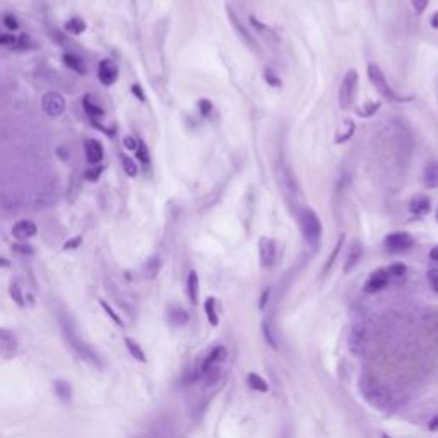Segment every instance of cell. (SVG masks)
Wrapping results in <instances>:
<instances>
[{
  "label": "cell",
  "mask_w": 438,
  "mask_h": 438,
  "mask_svg": "<svg viewBox=\"0 0 438 438\" xmlns=\"http://www.w3.org/2000/svg\"><path fill=\"white\" fill-rule=\"evenodd\" d=\"M60 327H62L63 336H65L67 343H69V346L74 349L75 355L81 358V360L86 361L87 365H91V367H94L98 370L103 368V363H101V360H99L98 353H96L86 341H82L81 337H79L77 331H75V327L70 322V317L60 315Z\"/></svg>",
  "instance_id": "cell-1"
},
{
  "label": "cell",
  "mask_w": 438,
  "mask_h": 438,
  "mask_svg": "<svg viewBox=\"0 0 438 438\" xmlns=\"http://www.w3.org/2000/svg\"><path fill=\"white\" fill-rule=\"evenodd\" d=\"M360 392L363 399L373 409H379V411H387L394 404L392 392L384 384H380L379 380L372 379V377H363L360 380Z\"/></svg>",
  "instance_id": "cell-2"
},
{
  "label": "cell",
  "mask_w": 438,
  "mask_h": 438,
  "mask_svg": "<svg viewBox=\"0 0 438 438\" xmlns=\"http://www.w3.org/2000/svg\"><path fill=\"white\" fill-rule=\"evenodd\" d=\"M300 230L303 235L305 242L310 247H317L322 238V223H320L319 216L315 214V211L312 209H303L300 212Z\"/></svg>",
  "instance_id": "cell-3"
},
{
  "label": "cell",
  "mask_w": 438,
  "mask_h": 438,
  "mask_svg": "<svg viewBox=\"0 0 438 438\" xmlns=\"http://www.w3.org/2000/svg\"><path fill=\"white\" fill-rule=\"evenodd\" d=\"M368 79L382 98L389 99V101H401V98L394 92L391 84L387 82V77H385L384 70H382L377 63H370L368 65Z\"/></svg>",
  "instance_id": "cell-4"
},
{
  "label": "cell",
  "mask_w": 438,
  "mask_h": 438,
  "mask_svg": "<svg viewBox=\"0 0 438 438\" xmlns=\"http://www.w3.org/2000/svg\"><path fill=\"white\" fill-rule=\"evenodd\" d=\"M356 91H358V72L355 69H351L346 72L343 82H341V89H339V108L343 111L349 110L351 104L355 103Z\"/></svg>",
  "instance_id": "cell-5"
},
{
  "label": "cell",
  "mask_w": 438,
  "mask_h": 438,
  "mask_svg": "<svg viewBox=\"0 0 438 438\" xmlns=\"http://www.w3.org/2000/svg\"><path fill=\"white\" fill-rule=\"evenodd\" d=\"M368 346V329L363 324H356L349 331L348 336V348L355 356H363Z\"/></svg>",
  "instance_id": "cell-6"
},
{
  "label": "cell",
  "mask_w": 438,
  "mask_h": 438,
  "mask_svg": "<svg viewBox=\"0 0 438 438\" xmlns=\"http://www.w3.org/2000/svg\"><path fill=\"white\" fill-rule=\"evenodd\" d=\"M413 245H415V240H413V236L406 231H396V233H391V235L385 236V247H387V250L392 252V254H403V252H408Z\"/></svg>",
  "instance_id": "cell-7"
},
{
  "label": "cell",
  "mask_w": 438,
  "mask_h": 438,
  "mask_svg": "<svg viewBox=\"0 0 438 438\" xmlns=\"http://www.w3.org/2000/svg\"><path fill=\"white\" fill-rule=\"evenodd\" d=\"M41 106L48 116H60L65 111V98L57 91H50L43 96Z\"/></svg>",
  "instance_id": "cell-8"
},
{
  "label": "cell",
  "mask_w": 438,
  "mask_h": 438,
  "mask_svg": "<svg viewBox=\"0 0 438 438\" xmlns=\"http://www.w3.org/2000/svg\"><path fill=\"white\" fill-rule=\"evenodd\" d=\"M120 69L116 65V62H113L111 58H104L99 62L98 65V79L103 86H113L118 79Z\"/></svg>",
  "instance_id": "cell-9"
},
{
  "label": "cell",
  "mask_w": 438,
  "mask_h": 438,
  "mask_svg": "<svg viewBox=\"0 0 438 438\" xmlns=\"http://www.w3.org/2000/svg\"><path fill=\"white\" fill-rule=\"evenodd\" d=\"M17 337L9 329L0 327V356L10 360L17 355Z\"/></svg>",
  "instance_id": "cell-10"
},
{
  "label": "cell",
  "mask_w": 438,
  "mask_h": 438,
  "mask_svg": "<svg viewBox=\"0 0 438 438\" xmlns=\"http://www.w3.org/2000/svg\"><path fill=\"white\" fill-rule=\"evenodd\" d=\"M259 257H260V265L264 269L272 267L276 262L277 257V247L276 242L272 238H260L259 242Z\"/></svg>",
  "instance_id": "cell-11"
},
{
  "label": "cell",
  "mask_w": 438,
  "mask_h": 438,
  "mask_svg": "<svg viewBox=\"0 0 438 438\" xmlns=\"http://www.w3.org/2000/svg\"><path fill=\"white\" fill-rule=\"evenodd\" d=\"M389 281H391V276H389L387 269H379V271H373L372 274H370L363 289L368 295H373V293L382 291V289L389 284Z\"/></svg>",
  "instance_id": "cell-12"
},
{
  "label": "cell",
  "mask_w": 438,
  "mask_h": 438,
  "mask_svg": "<svg viewBox=\"0 0 438 438\" xmlns=\"http://www.w3.org/2000/svg\"><path fill=\"white\" fill-rule=\"evenodd\" d=\"M36 233H38V226L29 219H21L12 226V236L21 243L27 242L29 238H33Z\"/></svg>",
  "instance_id": "cell-13"
},
{
  "label": "cell",
  "mask_w": 438,
  "mask_h": 438,
  "mask_svg": "<svg viewBox=\"0 0 438 438\" xmlns=\"http://www.w3.org/2000/svg\"><path fill=\"white\" fill-rule=\"evenodd\" d=\"M226 10H228V17H230L231 26L235 27V31H236V33H238L240 38L243 39L245 45H248V46L252 48V50H259V45H257V41L254 39V34H250V31H248L247 27L243 26V22L240 21L238 17H236V14H235V12H233L231 7H228Z\"/></svg>",
  "instance_id": "cell-14"
},
{
  "label": "cell",
  "mask_w": 438,
  "mask_h": 438,
  "mask_svg": "<svg viewBox=\"0 0 438 438\" xmlns=\"http://www.w3.org/2000/svg\"><path fill=\"white\" fill-rule=\"evenodd\" d=\"M224 358H226V349H224L223 346H218V348L212 349V351L206 356V360L202 361V365H200L199 372H195V380L200 379V377H202L204 373H207L211 368L218 367V365L224 360Z\"/></svg>",
  "instance_id": "cell-15"
},
{
  "label": "cell",
  "mask_w": 438,
  "mask_h": 438,
  "mask_svg": "<svg viewBox=\"0 0 438 438\" xmlns=\"http://www.w3.org/2000/svg\"><path fill=\"white\" fill-rule=\"evenodd\" d=\"M84 152H86V158L87 163L91 164H99L103 161V156H104V149L101 146V142L96 139H86L84 142Z\"/></svg>",
  "instance_id": "cell-16"
},
{
  "label": "cell",
  "mask_w": 438,
  "mask_h": 438,
  "mask_svg": "<svg viewBox=\"0 0 438 438\" xmlns=\"http://www.w3.org/2000/svg\"><path fill=\"white\" fill-rule=\"evenodd\" d=\"M82 108H84V111H86V115L91 116L92 120H94V118L99 120V118H103V116H104L103 108L99 106L98 99H96L92 94H86L82 98Z\"/></svg>",
  "instance_id": "cell-17"
},
{
  "label": "cell",
  "mask_w": 438,
  "mask_h": 438,
  "mask_svg": "<svg viewBox=\"0 0 438 438\" xmlns=\"http://www.w3.org/2000/svg\"><path fill=\"white\" fill-rule=\"evenodd\" d=\"M361 257H363V245L358 242V240H355V242L351 243V247H349L348 259H346V264H344V272H349L351 269H355L358 262L361 260Z\"/></svg>",
  "instance_id": "cell-18"
},
{
  "label": "cell",
  "mask_w": 438,
  "mask_h": 438,
  "mask_svg": "<svg viewBox=\"0 0 438 438\" xmlns=\"http://www.w3.org/2000/svg\"><path fill=\"white\" fill-rule=\"evenodd\" d=\"M423 183L428 188H438V159H432L425 166Z\"/></svg>",
  "instance_id": "cell-19"
},
{
  "label": "cell",
  "mask_w": 438,
  "mask_h": 438,
  "mask_svg": "<svg viewBox=\"0 0 438 438\" xmlns=\"http://www.w3.org/2000/svg\"><path fill=\"white\" fill-rule=\"evenodd\" d=\"M430 207H432V204H430V199L427 195H415L411 199V202H409V211L418 216L428 214Z\"/></svg>",
  "instance_id": "cell-20"
},
{
  "label": "cell",
  "mask_w": 438,
  "mask_h": 438,
  "mask_svg": "<svg viewBox=\"0 0 438 438\" xmlns=\"http://www.w3.org/2000/svg\"><path fill=\"white\" fill-rule=\"evenodd\" d=\"M168 320H170V324L175 325V327H182V325L188 322V313L185 312L182 307H178V305H171V307L168 308Z\"/></svg>",
  "instance_id": "cell-21"
},
{
  "label": "cell",
  "mask_w": 438,
  "mask_h": 438,
  "mask_svg": "<svg viewBox=\"0 0 438 438\" xmlns=\"http://www.w3.org/2000/svg\"><path fill=\"white\" fill-rule=\"evenodd\" d=\"M187 295H188V300H190V303L192 305H197V301H199V276H197L195 271L188 272V277H187Z\"/></svg>",
  "instance_id": "cell-22"
},
{
  "label": "cell",
  "mask_w": 438,
  "mask_h": 438,
  "mask_svg": "<svg viewBox=\"0 0 438 438\" xmlns=\"http://www.w3.org/2000/svg\"><path fill=\"white\" fill-rule=\"evenodd\" d=\"M53 391H55V396H57L62 403H70L72 387H70V384L67 380H63V379L55 380L53 382Z\"/></svg>",
  "instance_id": "cell-23"
},
{
  "label": "cell",
  "mask_w": 438,
  "mask_h": 438,
  "mask_svg": "<svg viewBox=\"0 0 438 438\" xmlns=\"http://www.w3.org/2000/svg\"><path fill=\"white\" fill-rule=\"evenodd\" d=\"M250 24H252V27L257 31V34H262L267 41H277V39H279V38H277V34L274 33V29H272V27H269L267 24L260 22L255 15H252V17H250Z\"/></svg>",
  "instance_id": "cell-24"
},
{
  "label": "cell",
  "mask_w": 438,
  "mask_h": 438,
  "mask_svg": "<svg viewBox=\"0 0 438 438\" xmlns=\"http://www.w3.org/2000/svg\"><path fill=\"white\" fill-rule=\"evenodd\" d=\"M123 343H125L127 351L130 353V356L134 358V360L140 361V363H146L147 361L146 353H144V349L140 348V344L137 343V341L132 339V337H123Z\"/></svg>",
  "instance_id": "cell-25"
},
{
  "label": "cell",
  "mask_w": 438,
  "mask_h": 438,
  "mask_svg": "<svg viewBox=\"0 0 438 438\" xmlns=\"http://www.w3.org/2000/svg\"><path fill=\"white\" fill-rule=\"evenodd\" d=\"M63 63H65V65L69 67L70 70H74L75 74H82V75L86 74V67H84V62L77 57V55L65 53V55H63Z\"/></svg>",
  "instance_id": "cell-26"
},
{
  "label": "cell",
  "mask_w": 438,
  "mask_h": 438,
  "mask_svg": "<svg viewBox=\"0 0 438 438\" xmlns=\"http://www.w3.org/2000/svg\"><path fill=\"white\" fill-rule=\"evenodd\" d=\"M247 384H248V387L254 389V391H257V392H262V394L269 392V384L259 375V373H250V375L247 377Z\"/></svg>",
  "instance_id": "cell-27"
},
{
  "label": "cell",
  "mask_w": 438,
  "mask_h": 438,
  "mask_svg": "<svg viewBox=\"0 0 438 438\" xmlns=\"http://www.w3.org/2000/svg\"><path fill=\"white\" fill-rule=\"evenodd\" d=\"M9 295H10V298L15 301V305H19V307H24V305H26V301H24L22 286H21V283H19L17 279H12L10 281Z\"/></svg>",
  "instance_id": "cell-28"
},
{
  "label": "cell",
  "mask_w": 438,
  "mask_h": 438,
  "mask_svg": "<svg viewBox=\"0 0 438 438\" xmlns=\"http://www.w3.org/2000/svg\"><path fill=\"white\" fill-rule=\"evenodd\" d=\"M204 312H206L209 324L216 327V325L219 324V317H218V312H216V300L214 298H207L206 301H204Z\"/></svg>",
  "instance_id": "cell-29"
},
{
  "label": "cell",
  "mask_w": 438,
  "mask_h": 438,
  "mask_svg": "<svg viewBox=\"0 0 438 438\" xmlns=\"http://www.w3.org/2000/svg\"><path fill=\"white\" fill-rule=\"evenodd\" d=\"M159 267H161V260L152 257V259L147 260V264L144 265V274H146L147 279H154L159 272Z\"/></svg>",
  "instance_id": "cell-30"
},
{
  "label": "cell",
  "mask_w": 438,
  "mask_h": 438,
  "mask_svg": "<svg viewBox=\"0 0 438 438\" xmlns=\"http://www.w3.org/2000/svg\"><path fill=\"white\" fill-rule=\"evenodd\" d=\"M122 166H123V171L130 176V178H134V176H137L139 173V166L137 163L134 161V159L130 158V156H125L122 154Z\"/></svg>",
  "instance_id": "cell-31"
},
{
  "label": "cell",
  "mask_w": 438,
  "mask_h": 438,
  "mask_svg": "<svg viewBox=\"0 0 438 438\" xmlns=\"http://www.w3.org/2000/svg\"><path fill=\"white\" fill-rule=\"evenodd\" d=\"M65 29L72 34H82L86 31V22L81 17H72L69 22H67Z\"/></svg>",
  "instance_id": "cell-32"
},
{
  "label": "cell",
  "mask_w": 438,
  "mask_h": 438,
  "mask_svg": "<svg viewBox=\"0 0 438 438\" xmlns=\"http://www.w3.org/2000/svg\"><path fill=\"white\" fill-rule=\"evenodd\" d=\"M99 305H101V308L104 310V313H106V315L110 317L111 320H113V324H115V325H118V327H123V320H122V317H120L118 313H116V312L113 310V307H111V305L108 303V301L99 300Z\"/></svg>",
  "instance_id": "cell-33"
},
{
  "label": "cell",
  "mask_w": 438,
  "mask_h": 438,
  "mask_svg": "<svg viewBox=\"0 0 438 438\" xmlns=\"http://www.w3.org/2000/svg\"><path fill=\"white\" fill-rule=\"evenodd\" d=\"M343 243H344V235H341V236H339V240H337V245L334 247V250H332V254L329 255V259H327V264H325L324 272H329V269L332 267L334 260L337 259V255H339V252H341V247H343Z\"/></svg>",
  "instance_id": "cell-34"
},
{
  "label": "cell",
  "mask_w": 438,
  "mask_h": 438,
  "mask_svg": "<svg viewBox=\"0 0 438 438\" xmlns=\"http://www.w3.org/2000/svg\"><path fill=\"white\" fill-rule=\"evenodd\" d=\"M262 334H264L265 343H267L272 349H277L276 337H274V334H272V329H271V325H269V322H262Z\"/></svg>",
  "instance_id": "cell-35"
},
{
  "label": "cell",
  "mask_w": 438,
  "mask_h": 438,
  "mask_svg": "<svg viewBox=\"0 0 438 438\" xmlns=\"http://www.w3.org/2000/svg\"><path fill=\"white\" fill-rule=\"evenodd\" d=\"M135 156H137V159L142 164H149V151H147V146L142 142V140H139V146L137 149H135Z\"/></svg>",
  "instance_id": "cell-36"
},
{
  "label": "cell",
  "mask_w": 438,
  "mask_h": 438,
  "mask_svg": "<svg viewBox=\"0 0 438 438\" xmlns=\"http://www.w3.org/2000/svg\"><path fill=\"white\" fill-rule=\"evenodd\" d=\"M264 79H265V82L269 84V86H272V87H281L283 86V82H281V79L277 77V74L272 69H265V72H264Z\"/></svg>",
  "instance_id": "cell-37"
},
{
  "label": "cell",
  "mask_w": 438,
  "mask_h": 438,
  "mask_svg": "<svg viewBox=\"0 0 438 438\" xmlns=\"http://www.w3.org/2000/svg\"><path fill=\"white\" fill-rule=\"evenodd\" d=\"M427 279H428L430 288L438 295V269H430L427 272Z\"/></svg>",
  "instance_id": "cell-38"
},
{
  "label": "cell",
  "mask_w": 438,
  "mask_h": 438,
  "mask_svg": "<svg viewBox=\"0 0 438 438\" xmlns=\"http://www.w3.org/2000/svg\"><path fill=\"white\" fill-rule=\"evenodd\" d=\"M389 276L391 277H401L406 274V265L404 264H394L387 269Z\"/></svg>",
  "instance_id": "cell-39"
},
{
  "label": "cell",
  "mask_w": 438,
  "mask_h": 438,
  "mask_svg": "<svg viewBox=\"0 0 438 438\" xmlns=\"http://www.w3.org/2000/svg\"><path fill=\"white\" fill-rule=\"evenodd\" d=\"M17 43V38L15 34H9V33H0V46H12Z\"/></svg>",
  "instance_id": "cell-40"
},
{
  "label": "cell",
  "mask_w": 438,
  "mask_h": 438,
  "mask_svg": "<svg viewBox=\"0 0 438 438\" xmlns=\"http://www.w3.org/2000/svg\"><path fill=\"white\" fill-rule=\"evenodd\" d=\"M199 110H200V115L202 116H209L212 111V103L209 101V99H200L199 101Z\"/></svg>",
  "instance_id": "cell-41"
},
{
  "label": "cell",
  "mask_w": 438,
  "mask_h": 438,
  "mask_svg": "<svg viewBox=\"0 0 438 438\" xmlns=\"http://www.w3.org/2000/svg\"><path fill=\"white\" fill-rule=\"evenodd\" d=\"M101 171H103L101 166L92 168V170H87L86 173H84V176H86V180H89V182H96V180L101 176Z\"/></svg>",
  "instance_id": "cell-42"
},
{
  "label": "cell",
  "mask_w": 438,
  "mask_h": 438,
  "mask_svg": "<svg viewBox=\"0 0 438 438\" xmlns=\"http://www.w3.org/2000/svg\"><path fill=\"white\" fill-rule=\"evenodd\" d=\"M3 24H5L7 27H9L10 31H15L19 27V22H17V19L14 17V15H10V14H7L5 17H3Z\"/></svg>",
  "instance_id": "cell-43"
},
{
  "label": "cell",
  "mask_w": 438,
  "mask_h": 438,
  "mask_svg": "<svg viewBox=\"0 0 438 438\" xmlns=\"http://www.w3.org/2000/svg\"><path fill=\"white\" fill-rule=\"evenodd\" d=\"M123 144H125V147L128 151H135V149H137V146H139V140L135 137H132V135H127V137L123 139Z\"/></svg>",
  "instance_id": "cell-44"
},
{
  "label": "cell",
  "mask_w": 438,
  "mask_h": 438,
  "mask_svg": "<svg viewBox=\"0 0 438 438\" xmlns=\"http://www.w3.org/2000/svg\"><path fill=\"white\" fill-rule=\"evenodd\" d=\"M411 2H413V7H415V10L418 12V14L425 12L428 7V0H411Z\"/></svg>",
  "instance_id": "cell-45"
},
{
  "label": "cell",
  "mask_w": 438,
  "mask_h": 438,
  "mask_svg": "<svg viewBox=\"0 0 438 438\" xmlns=\"http://www.w3.org/2000/svg\"><path fill=\"white\" fill-rule=\"evenodd\" d=\"M81 243H82L81 236H75V238H72L70 242H67L65 245H63V248H65V250H74V248H77Z\"/></svg>",
  "instance_id": "cell-46"
},
{
  "label": "cell",
  "mask_w": 438,
  "mask_h": 438,
  "mask_svg": "<svg viewBox=\"0 0 438 438\" xmlns=\"http://www.w3.org/2000/svg\"><path fill=\"white\" fill-rule=\"evenodd\" d=\"M132 92H134V96H137V98H139L142 103L146 101V94H144L142 87H140L139 84H134V86H132Z\"/></svg>",
  "instance_id": "cell-47"
},
{
  "label": "cell",
  "mask_w": 438,
  "mask_h": 438,
  "mask_svg": "<svg viewBox=\"0 0 438 438\" xmlns=\"http://www.w3.org/2000/svg\"><path fill=\"white\" fill-rule=\"evenodd\" d=\"M269 296H271V289H265V291L262 293V296H260V303H259L260 310H264L265 308V305H267V301H269Z\"/></svg>",
  "instance_id": "cell-48"
},
{
  "label": "cell",
  "mask_w": 438,
  "mask_h": 438,
  "mask_svg": "<svg viewBox=\"0 0 438 438\" xmlns=\"http://www.w3.org/2000/svg\"><path fill=\"white\" fill-rule=\"evenodd\" d=\"M14 250L15 252H22V255H27V254H31V252H33V248L27 247V245H15Z\"/></svg>",
  "instance_id": "cell-49"
},
{
  "label": "cell",
  "mask_w": 438,
  "mask_h": 438,
  "mask_svg": "<svg viewBox=\"0 0 438 438\" xmlns=\"http://www.w3.org/2000/svg\"><path fill=\"white\" fill-rule=\"evenodd\" d=\"M428 428L432 430V432H438V416H435V418H432V420H430Z\"/></svg>",
  "instance_id": "cell-50"
},
{
  "label": "cell",
  "mask_w": 438,
  "mask_h": 438,
  "mask_svg": "<svg viewBox=\"0 0 438 438\" xmlns=\"http://www.w3.org/2000/svg\"><path fill=\"white\" fill-rule=\"evenodd\" d=\"M430 259L435 264H438V247H433L432 250H430Z\"/></svg>",
  "instance_id": "cell-51"
},
{
  "label": "cell",
  "mask_w": 438,
  "mask_h": 438,
  "mask_svg": "<svg viewBox=\"0 0 438 438\" xmlns=\"http://www.w3.org/2000/svg\"><path fill=\"white\" fill-rule=\"evenodd\" d=\"M430 24H432L433 29H438V10L432 15V21H430Z\"/></svg>",
  "instance_id": "cell-52"
},
{
  "label": "cell",
  "mask_w": 438,
  "mask_h": 438,
  "mask_svg": "<svg viewBox=\"0 0 438 438\" xmlns=\"http://www.w3.org/2000/svg\"><path fill=\"white\" fill-rule=\"evenodd\" d=\"M0 267H9V260L0 259Z\"/></svg>",
  "instance_id": "cell-53"
},
{
  "label": "cell",
  "mask_w": 438,
  "mask_h": 438,
  "mask_svg": "<svg viewBox=\"0 0 438 438\" xmlns=\"http://www.w3.org/2000/svg\"><path fill=\"white\" fill-rule=\"evenodd\" d=\"M435 218H437V223H438V207H437V212H435Z\"/></svg>",
  "instance_id": "cell-54"
},
{
  "label": "cell",
  "mask_w": 438,
  "mask_h": 438,
  "mask_svg": "<svg viewBox=\"0 0 438 438\" xmlns=\"http://www.w3.org/2000/svg\"><path fill=\"white\" fill-rule=\"evenodd\" d=\"M382 438H391V437H389V435H382Z\"/></svg>",
  "instance_id": "cell-55"
}]
</instances>
